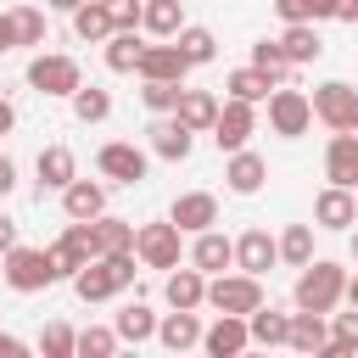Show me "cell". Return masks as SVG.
Returning a JSON list of instances; mask_svg holds the SVG:
<instances>
[{"instance_id":"35","label":"cell","mask_w":358,"mask_h":358,"mask_svg":"<svg viewBox=\"0 0 358 358\" xmlns=\"http://www.w3.org/2000/svg\"><path fill=\"white\" fill-rule=\"evenodd\" d=\"M173 45L185 50V62H190V67H207V62L218 56V39H213V28H196V22H185V28L173 34Z\"/></svg>"},{"instance_id":"25","label":"cell","mask_w":358,"mask_h":358,"mask_svg":"<svg viewBox=\"0 0 358 358\" xmlns=\"http://www.w3.org/2000/svg\"><path fill=\"white\" fill-rule=\"evenodd\" d=\"M162 296H168V308H201V302H207V274H201L196 263H190V268H168Z\"/></svg>"},{"instance_id":"39","label":"cell","mask_w":358,"mask_h":358,"mask_svg":"<svg viewBox=\"0 0 358 358\" xmlns=\"http://www.w3.org/2000/svg\"><path fill=\"white\" fill-rule=\"evenodd\" d=\"M358 352V308L352 313H336V324H330V347L319 352V358H352Z\"/></svg>"},{"instance_id":"44","label":"cell","mask_w":358,"mask_h":358,"mask_svg":"<svg viewBox=\"0 0 358 358\" xmlns=\"http://www.w3.org/2000/svg\"><path fill=\"white\" fill-rule=\"evenodd\" d=\"M140 84H145V90H140V101H145V112H151V117L179 106V90H185V84H168V78H140Z\"/></svg>"},{"instance_id":"29","label":"cell","mask_w":358,"mask_h":358,"mask_svg":"<svg viewBox=\"0 0 358 358\" xmlns=\"http://www.w3.org/2000/svg\"><path fill=\"white\" fill-rule=\"evenodd\" d=\"M246 324H252V347H285V336H291V313H280V308H252L246 313Z\"/></svg>"},{"instance_id":"28","label":"cell","mask_w":358,"mask_h":358,"mask_svg":"<svg viewBox=\"0 0 358 358\" xmlns=\"http://www.w3.org/2000/svg\"><path fill=\"white\" fill-rule=\"evenodd\" d=\"M280 45H285V56H291L296 67H308V62H319V56H324V39H319V22H285V34H280Z\"/></svg>"},{"instance_id":"38","label":"cell","mask_w":358,"mask_h":358,"mask_svg":"<svg viewBox=\"0 0 358 358\" xmlns=\"http://www.w3.org/2000/svg\"><path fill=\"white\" fill-rule=\"evenodd\" d=\"M280 263H291V268L313 263V224H285V235H280Z\"/></svg>"},{"instance_id":"12","label":"cell","mask_w":358,"mask_h":358,"mask_svg":"<svg viewBox=\"0 0 358 358\" xmlns=\"http://www.w3.org/2000/svg\"><path fill=\"white\" fill-rule=\"evenodd\" d=\"M252 347V324L241 319V313H218L207 330H201V352L207 358H241Z\"/></svg>"},{"instance_id":"36","label":"cell","mask_w":358,"mask_h":358,"mask_svg":"<svg viewBox=\"0 0 358 358\" xmlns=\"http://www.w3.org/2000/svg\"><path fill=\"white\" fill-rule=\"evenodd\" d=\"M73 117H78V123H106V117H112V95H106L101 84H78V90H73Z\"/></svg>"},{"instance_id":"24","label":"cell","mask_w":358,"mask_h":358,"mask_svg":"<svg viewBox=\"0 0 358 358\" xmlns=\"http://www.w3.org/2000/svg\"><path fill=\"white\" fill-rule=\"evenodd\" d=\"M34 173H39V190H67V185L78 179V162H73L67 145H45V151L34 157Z\"/></svg>"},{"instance_id":"16","label":"cell","mask_w":358,"mask_h":358,"mask_svg":"<svg viewBox=\"0 0 358 358\" xmlns=\"http://www.w3.org/2000/svg\"><path fill=\"white\" fill-rule=\"evenodd\" d=\"M168 218H173L185 235H201V229L218 224V196H213V190H185V196H173Z\"/></svg>"},{"instance_id":"3","label":"cell","mask_w":358,"mask_h":358,"mask_svg":"<svg viewBox=\"0 0 358 358\" xmlns=\"http://www.w3.org/2000/svg\"><path fill=\"white\" fill-rule=\"evenodd\" d=\"M0 274H6V285H11V291H22V296H34V291H50V285L62 280L45 246H11V252L0 257Z\"/></svg>"},{"instance_id":"17","label":"cell","mask_w":358,"mask_h":358,"mask_svg":"<svg viewBox=\"0 0 358 358\" xmlns=\"http://www.w3.org/2000/svg\"><path fill=\"white\" fill-rule=\"evenodd\" d=\"M280 263V235H268V229H246L241 241H235V268H246V274H268Z\"/></svg>"},{"instance_id":"54","label":"cell","mask_w":358,"mask_h":358,"mask_svg":"<svg viewBox=\"0 0 358 358\" xmlns=\"http://www.w3.org/2000/svg\"><path fill=\"white\" fill-rule=\"evenodd\" d=\"M352 263H358V229H352Z\"/></svg>"},{"instance_id":"45","label":"cell","mask_w":358,"mask_h":358,"mask_svg":"<svg viewBox=\"0 0 358 358\" xmlns=\"http://www.w3.org/2000/svg\"><path fill=\"white\" fill-rule=\"evenodd\" d=\"M106 6H112L117 28H140V17H145V0H106Z\"/></svg>"},{"instance_id":"21","label":"cell","mask_w":358,"mask_h":358,"mask_svg":"<svg viewBox=\"0 0 358 358\" xmlns=\"http://www.w3.org/2000/svg\"><path fill=\"white\" fill-rule=\"evenodd\" d=\"M185 73H190V62H185V50H179L173 39L145 45V56H140V78H168V84H185Z\"/></svg>"},{"instance_id":"43","label":"cell","mask_w":358,"mask_h":358,"mask_svg":"<svg viewBox=\"0 0 358 358\" xmlns=\"http://www.w3.org/2000/svg\"><path fill=\"white\" fill-rule=\"evenodd\" d=\"M11 28H17V45H45V11L39 6H11Z\"/></svg>"},{"instance_id":"41","label":"cell","mask_w":358,"mask_h":358,"mask_svg":"<svg viewBox=\"0 0 358 358\" xmlns=\"http://www.w3.org/2000/svg\"><path fill=\"white\" fill-rule=\"evenodd\" d=\"M39 352H45V358H78V330L62 324V319L45 324V330H39Z\"/></svg>"},{"instance_id":"49","label":"cell","mask_w":358,"mask_h":358,"mask_svg":"<svg viewBox=\"0 0 358 358\" xmlns=\"http://www.w3.org/2000/svg\"><path fill=\"white\" fill-rule=\"evenodd\" d=\"M6 50H17V28H11V11L0 17V56H6Z\"/></svg>"},{"instance_id":"51","label":"cell","mask_w":358,"mask_h":358,"mask_svg":"<svg viewBox=\"0 0 358 358\" xmlns=\"http://www.w3.org/2000/svg\"><path fill=\"white\" fill-rule=\"evenodd\" d=\"M336 17L341 22H358V0H336Z\"/></svg>"},{"instance_id":"22","label":"cell","mask_w":358,"mask_h":358,"mask_svg":"<svg viewBox=\"0 0 358 358\" xmlns=\"http://www.w3.org/2000/svg\"><path fill=\"white\" fill-rule=\"evenodd\" d=\"M218 95L213 90H179V106H173V117L185 123V129H196V134H213V123H218Z\"/></svg>"},{"instance_id":"46","label":"cell","mask_w":358,"mask_h":358,"mask_svg":"<svg viewBox=\"0 0 358 358\" xmlns=\"http://www.w3.org/2000/svg\"><path fill=\"white\" fill-rule=\"evenodd\" d=\"M11 190H17V162L0 151V196H11Z\"/></svg>"},{"instance_id":"7","label":"cell","mask_w":358,"mask_h":358,"mask_svg":"<svg viewBox=\"0 0 358 358\" xmlns=\"http://www.w3.org/2000/svg\"><path fill=\"white\" fill-rule=\"evenodd\" d=\"M313 117L336 134V129H358V90L347 78H324L313 90Z\"/></svg>"},{"instance_id":"20","label":"cell","mask_w":358,"mask_h":358,"mask_svg":"<svg viewBox=\"0 0 358 358\" xmlns=\"http://www.w3.org/2000/svg\"><path fill=\"white\" fill-rule=\"evenodd\" d=\"M224 179H229V190H235V196H257V190H263V179H268V162H263L252 145H241V151H229Z\"/></svg>"},{"instance_id":"19","label":"cell","mask_w":358,"mask_h":358,"mask_svg":"<svg viewBox=\"0 0 358 358\" xmlns=\"http://www.w3.org/2000/svg\"><path fill=\"white\" fill-rule=\"evenodd\" d=\"M330 313H313V308H296L291 313V336H285V347H296L302 358H319L324 347H330V324H324Z\"/></svg>"},{"instance_id":"47","label":"cell","mask_w":358,"mask_h":358,"mask_svg":"<svg viewBox=\"0 0 358 358\" xmlns=\"http://www.w3.org/2000/svg\"><path fill=\"white\" fill-rule=\"evenodd\" d=\"M22 352H28V341H17V336L0 330V358H22Z\"/></svg>"},{"instance_id":"31","label":"cell","mask_w":358,"mask_h":358,"mask_svg":"<svg viewBox=\"0 0 358 358\" xmlns=\"http://www.w3.org/2000/svg\"><path fill=\"white\" fill-rule=\"evenodd\" d=\"M112 330L123 336V341H157V313L145 308V302H129V308H117V319H112Z\"/></svg>"},{"instance_id":"4","label":"cell","mask_w":358,"mask_h":358,"mask_svg":"<svg viewBox=\"0 0 358 358\" xmlns=\"http://www.w3.org/2000/svg\"><path fill=\"white\" fill-rule=\"evenodd\" d=\"M78 84H84V67H78L73 56H62V50H39V56L28 62V90H39V95H50V101H73Z\"/></svg>"},{"instance_id":"2","label":"cell","mask_w":358,"mask_h":358,"mask_svg":"<svg viewBox=\"0 0 358 358\" xmlns=\"http://www.w3.org/2000/svg\"><path fill=\"white\" fill-rule=\"evenodd\" d=\"M291 302H296V308H313V313H336V308L347 302V268H341V263H330V257L302 263Z\"/></svg>"},{"instance_id":"40","label":"cell","mask_w":358,"mask_h":358,"mask_svg":"<svg viewBox=\"0 0 358 358\" xmlns=\"http://www.w3.org/2000/svg\"><path fill=\"white\" fill-rule=\"evenodd\" d=\"M280 22H330L336 17V0H274Z\"/></svg>"},{"instance_id":"33","label":"cell","mask_w":358,"mask_h":358,"mask_svg":"<svg viewBox=\"0 0 358 358\" xmlns=\"http://www.w3.org/2000/svg\"><path fill=\"white\" fill-rule=\"evenodd\" d=\"M140 56H145V45H140L134 28H117V34L106 39V67H112V73H140Z\"/></svg>"},{"instance_id":"23","label":"cell","mask_w":358,"mask_h":358,"mask_svg":"<svg viewBox=\"0 0 358 358\" xmlns=\"http://www.w3.org/2000/svg\"><path fill=\"white\" fill-rule=\"evenodd\" d=\"M190 263H196L201 274H224V268H235V241L218 235V229H201V235L190 241Z\"/></svg>"},{"instance_id":"6","label":"cell","mask_w":358,"mask_h":358,"mask_svg":"<svg viewBox=\"0 0 358 358\" xmlns=\"http://www.w3.org/2000/svg\"><path fill=\"white\" fill-rule=\"evenodd\" d=\"M45 252H50L56 274H62V280H73L90 257H101V252H95V218H67V229H62Z\"/></svg>"},{"instance_id":"5","label":"cell","mask_w":358,"mask_h":358,"mask_svg":"<svg viewBox=\"0 0 358 358\" xmlns=\"http://www.w3.org/2000/svg\"><path fill=\"white\" fill-rule=\"evenodd\" d=\"M268 296H263V280L257 274H246V268H224V274H213L207 280V308H218V313H252V308H263Z\"/></svg>"},{"instance_id":"32","label":"cell","mask_w":358,"mask_h":358,"mask_svg":"<svg viewBox=\"0 0 358 358\" xmlns=\"http://www.w3.org/2000/svg\"><path fill=\"white\" fill-rule=\"evenodd\" d=\"M140 28H145V34H157V39H173V34L185 28V0H145Z\"/></svg>"},{"instance_id":"52","label":"cell","mask_w":358,"mask_h":358,"mask_svg":"<svg viewBox=\"0 0 358 358\" xmlns=\"http://www.w3.org/2000/svg\"><path fill=\"white\" fill-rule=\"evenodd\" d=\"M45 6H50V11H67V17H73V11L84 6V0H45Z\"/></svg>"},{"instance_id":"34","label":"cell","mask_w":358,"mask_h":358,"mask_svg":"<svg viewBox=\"0 0 358 358\" xmlns=\"http://www.w3.org/2000/svg\"><path fill=\"white\" fill-rule=\"evenodd\" d=\"M134 235H140V229H134L129 218H112V213L95 218V252H101V257H106V252H134Z\"/></svg>"},{"instance_id":"10","label":"cell","mask_w":358,"mask_h":358,"mask_svg":"<svg viewBox=\"0 0 358 358\" xmlns=\"http://www.w3.org/2000/svg\"><path fill=\"white\" fill-rule=\"evenodd\" d=\"M179 224L162 218V224H140L134 235V252H140V268H179Z\"/></svg>"},{"instance_id":"30","label":"cell","mask_w":358,"mask_h":358,"mask_svg":"<svg viewBox=\"0 0 358 358\" xmlns=\"http://www.w3.org/2000/svg\"><path fill=\"white\" fill-rule=\"evenodd\" d=\"M224 90H229L235 101H252V106H257V101H268V95H274V78H268L263 67H252V62H246V67H235V73L224 78Z\"/></svg>"},{"instance_id":"50","label":"cell","mask_w":358,"mask_h":358,"mask_svg":"<svg viewBox=\"0 0 358 358\" xmlns=\"http://www.w3.org/2000/svg\"><path fill=\"white\" fill-rule=\"evenodd\" d=\"M11 129H17V106H11V101H0V134H11Z\"/></svg>"},{"instance_id":"1","label":"cell","mask_w":358,"mask_h":358,"mask_svg":"<svg viewBox=\"0 0 358 358\" xmlns=\"http://www.w3.org/2000/svg\"><path fill=\"white\" fill-rule=\"evenodd\" d=\"M134 263H140V252H106V257H90V263L73 274V296H78V302H106V296L129 291L134 274H140Z\"/></svg>"},{"instance_id":"37","label":"cell","mask_w":358,"mask_h":358,"mask_svg":"<svg viewBox=\"0 0 358 358\" xmlns=\"http://www.w3.org/2000/svg\"><path fill=\"white\" fill-rule=\"evenodd\" d=\"M252 67H263V73H268L274 84H285L296 62L285 56V45H280V39H257V45H252Z\"/></svg>"},{"instance_id":"9","label":"cell","mask_w":358,"mask_h":358,"mask_svg":"<svg viewBox=\"0 0 358 358\" xmlns=\"http://www.w3.org/2000/svg\"><path fill=\"white\" fill-rule=\"evenodd\" d=\"M95 168H101V179H112V185H140L145 168H151V157H145L134 140H106V145L95 151Z\"/></svg>"},{"instance_id":"53","label":"cell","mask_w":358,"mask_h":358,"mask_svg":"<svg viewBox=\"0 0 358 358\" xmlns=\"http://www.w3.org/2000/svg\"><path fill=\"white\" fill-rule=\"evenodd\" d=\"M347 302L358 308V274H347Z\"/></svg>"},{"instance_id":"15","label":"cell","mask_w":358,"mask_h":358,"mask_svg":"<svg viewBox=\"0 0 358 358\" xmlns=\"http://www.w3.org/2000/svg\"><path fill=\"white\" fill-rule=\"evenodd\" d=\"M324 179L358 190V129H336L324 145Z\"/></svg>"},{"instance_id":"8","label":"cell","mask_w":358,"mask_h":358,"mask_svg":"<svg viewBox=\"0 0 358 358\" xmlns=\"http://www.w3.org/2000/svg\"><path fill=\"white\" fill-rule=\"evenodd\" d=\"M308 123H313V95L274 84V95H268V129L280 140H296V134H308Z\"/></svg>"},{"instance_id":"42","label":"cell","mask_w":358,"mask_h":358,"mask_svg":"<svg viewBox=\"0 0 358 358\" xmlns=\"http://www.w3.org/2000/svg\"><path fill=\"white\" fill-rule=\"evenodd\" d=\"M117 347H123V336H117V330H106V324L78 330V358H112Z\"/></svg>"},{"instance_id":"18","label":"cell","mask_w":358,"mask_h":358,"mask_svg":"<svg viewBox=\"0 0 358 358\" xmlns=\"http://www.w3.org/2000/svg\"><path fill=\"white\" fill-rule=\"evenodd\" d=\"M201 313L196 308H173V313H162L157 319V341L168 347V352H190V347H201Z\"/></svg>"},{"instance_id":"14","label":"cell","mask_w":358,"mask_h":358,"mask_svg":"<svg viewBox=\"0 0 358 358\" xmlns=\"http://www.w3.org/2000/svg\"><path fill=\"white\" fill-rule=\"evenodd\" d=\"M145 134H151V157H162V162H185L190 145H196V129H185L173 112H157Z\"/></svg>"},{"instance_id":"27","label":"cell","mask_w":358,"mask_h":358,"mask_svg":"<svg viewBox=\"0 0 358 358\" xmlns=\"http://www.w3.org/2000/svg\"><path fill=\"white\" fill-rule=\"evenodd\" d=\"M73 34H78L84 45H106V39L117 34V22H112V6H106V0H84V6L73 11Z\"/></svg>"},{"instance_id":"13","label":"cell","mask_w":358,"mask_h":358,"mask_svg":"<svg viewBox=\"0 0 358 358\" xmlns=\"http://www.w3.org/2000/svg\"><path fill=\"white\" fill-rule=\"evenodd\" d=\"M352 224H358V190L324 185L313 196V229H352Z\"/></svg>"},{"instance_id":"11","label":"cell","mask_w":358,"mask_h":358,"mask_svg":"<svg viewBox=\"0 0 358 358\" xmlns=\"http://www.w3.org/2000/svg\"><path fill=\"white\" fill-rule=\"evenodd\" d=\"M252 134H257V106L229 95V101L218 106V123H213V145H218V151H241Z\"/></svg>"},{"instance_id":"26","label":"cell","mask_w":358,"mask_h":358,"mask_svg":"<svg viewBox=\"0 0 358 358\" xmlns=\"http://www.w3.org/2000/svg\"><path fill=\"white\" fill-rule=\"evenodd\" d=\"M62 213L67 218H101L106 213V185L101 179H73L62 190Z\"/></svg>"},{"instance_id":"48","label":"cell","mask_w":358,"mask_h":358,"mask_svg":"<svg viewBox=\"0 0 358 358\" xmlns=\"http://www.w3.org/2000/svg\"><path fill=\"white\" fill-rule=\"evenodd\" d=\"M11 246H17V224H11V218H6V213H0V257H6V252H11Z\"/></svg>"}]
</instances>
